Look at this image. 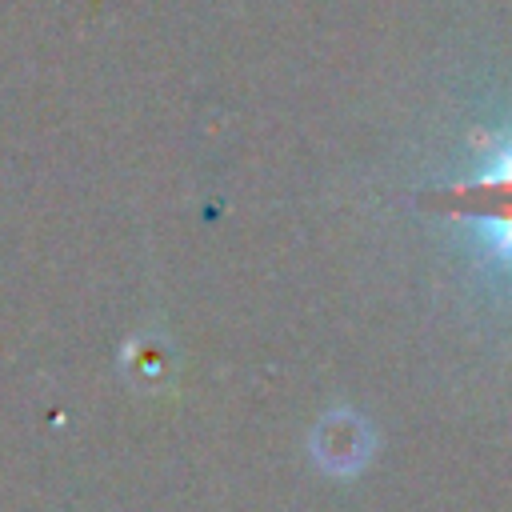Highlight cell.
Returning <instances> with one entry per match:
<instances>
[{"instance_id": "cell-1", "label": "cell", "mask_w": 512, "mask_h": 512, "mask_svg": "<svg viewBox=\"0 0 512 512\" xmlns=\"http://www.w3.org/2000/svg\"><path fill=\"white\" fill-rule=\"evenodd\" d=\"M464 208L484 224V240L512 260V148H504L468 188Z\"/></svg>"}]
</instances>
